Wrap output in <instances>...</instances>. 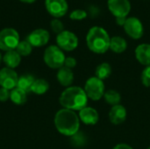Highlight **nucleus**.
Returning a JSON list of instances; mask_svg holds the SVG:
<instances>
[{
	"instance_id": "obj_8",
	"label": "nucleus",
	"mask_w": 150,
	"mask_h": 149,
	"mask_svg": "<svg viewBox=\"0 0 150 149\" xmlns=\"http://www.w3.org/2000/svg\"><path fill=\"white\" fill-rule=\"evenodd\" d=\"M107 7L115 18H127L131 3L129 0H107Z\"/></svg>"
},
{
	"instance_id": "obj_35",
	"label": "nucleus",
	"mask_w": 150,
	"mask_h": 149,
	"mask_svg": "<svg viewBox=\"0 0 150 149\" xmlns=\"http://www.w3.org/2000/svg\"><path fill=\"white\" fill-rule=\"evenodd\" d=\"M148 149H150V147H149V148H148Z\"/></svg>"
},
{
	"instance_id": "obj_20",
	"label": "nucleus",
	"mask_w": 150,
	"mask_h": 149,
	"mask_svg": "<svg viewBox=\"0 0 150 149\" xmlns=\"http://www.w3.org/2000/svg\"><path fill=\"white\" fill-rule=\"evenodd\" d=\"M49 89V83L42 78L36 79L31 88V91L37 95H43L45 94Z\"/></svg>"
},
{
	"instance_id": "obj_21",
	"label": "nucleus",
	"mask_w": 150,
	"mask_h": 149,
	"mask_svg": "<svg viewBox=\"0 0 150 149\" xmlns=\"http://www.w3.org/2000/svg\"><path fill=\"white\" fill-rule=\"evenodd\" d=\"M112 74V67L109 63L107 62H103L100 63L97 68H96V77L99 78L100 80L104 81L105 79H107Z\"/></svg>"
},
{
	"instance_id": "obj_2",
	"label": "nucleus",
	"mask_w": 150,
	"mask_h": 149,
	"mask_svg": "<svg viewBox=\"0 0 150 149\" xmlns=\"http://www.w3.org/2000/svg\"><path fill=\"white\" fill-rule=\"evenodd\" d=\"M59 102L64 109L80 112L87 106L88 97L83 89L77 86H70L61 94Z\"/></svg>"
},
{
	"instance_id": "obj_15",
	"label": "nucleus",
	"mask_w": 150,
	"mask_h": 149,
	"mask_svg": "<svg viewBox=\"0 0 150 149\" xmlns=\"http://www.w3.org/2000/svg\"><path fill=\"white\" fill-rule=\"evenodd\" d=\"M135 57L141 64L146 67L150 66V44L139 45L135 48Z\"/></svg>"
},
{
	"instance_id": "obj_5",
	"label": "nucleus",
	"mask_w": 150,
	"mask_h": 149,
	"mask_svg": "<svg viewBox=\"0 0 150 149\" xmlns=\"http://www.w3.org/2000/svg\"><path fill=\"white\" fill-rule=\"evenodd\" d=\"M83 90L88 98L93 101H98L99 99H101L105 92L104 82L96 76L90 77L86 81Z\"/></svg>"
},
{
	"instance_id": "obj_30",
	"label": "nucleus",
	"mask_w": 150,
	"mask_h": 149,
	"mask_svg": "<svg viewBox=\"0 0 150 149\" xmlns=\"http://www.w3.org/2000/svg\"><path fill=\"white\" fill-rule=\"evenodd\" d=\"M11 96V91L9 90H6L4 88L0 89V101L1 102H6Z\"/></svg>"
},
{
	"instance_id": "obj_11",
	"label": "nucleus",
	"mask_w": 150,
	"mask_h": 149,
	"mask_svg": "<svg viewBox=\"0 0 150 149\" xmlns=\"http://www.w3.org/2000/svg\"><path fill=\"white\" fill-rule=\"evenodd\" d=\"M18 76L17 73L9 68H4L0 70V85L6 90H13L17 87Z\"/></svg>"
},
{
	"instance_id": "obj_31",
	"label": "nucleus",
	"mask_w": 150,
	"mask_h": 149,
	"mask_svg": "<svg viewBox=\"0 0 150 149\" xmlns=\"http://www.w3.org/2000/svg\"><path fill=\"white\" fill-rule=\"evenodd\" d=\"M112 149H133L131 146L127 145V144H124V143H121V144H118L116 145Z\"/></svg>"
},
{
	"instance_id": "obj_27",
	"label": "nucleus",
	"mask_w": 150,
	"mask_h": 149,
	"mask_svg": "<svg viewBox=\"0 0 150 149\" xmlns=\"http://www.w3.org/2000/svg\"><path fill=\"white\" fill-rule=\"evenodd\" d=\"M51 29L54 32L59 34L60 32L64 31V25L59 18H54L50 22Z\"/></svg>"
},
{
	"instance_id": "obj_17",
	"label": "nucleus",
	"mask_w": 150,
	"mask_h": 149,
	"mask_svg": "<svg viewBox=\"0 0 150 149\" xmlns=\"http://www.w3.org/2000/svg\"><path fill=\"white\" fill-rule=\"evenodd\" d=\"M3 61L9 68H17L21 61V56L18 54L16 50L7 51L4 55L3 56Z\"/></svg>"
},
{
	"instance_id": "obj_28",
	"label": "nucleus",
	"mask_w": 150,
	"mask_h": 149,
	"mask_svg": "<svg viewBox=\"0 0 150 149\" xmlns=\"http://www.w3.org/2000/svg\"><path fill=\"white\" fill-rule=\"evenodd\" d=\"M141 80L142 83L144 86L150 87V66L146 67L141 76Z\"/></svg>"
},
{
	"instance_id": "obj_16",
	"label": "nucleus",
	"mask_w": 150,
	"mask_h": 149,
	"mask_svg": "<svg viewBox=\"0 0 150 149\" xmlns=\"http://www.w3.org/2000/svg\"><path fill=\"white\" fill-rule=\"evenodd\" d=\"M57 80L60 83L61 85L64 87H70V85L74 82V74L73 71L70 68H68L66 67H62L59 68L57 75H56Z\"/></svg>"
},
{
	"instance_id": "obj_3",
	"label": "nucleus",
	"mask_w": 150,
	"mask_h": 149,
	"mask_svg": "<svg viewBox=\"0 0 150 149\" xmlns=\"http://www.w3.org/2000/svg\"><path fill=\"white\" fill-rule=\"evenodd\" d=\"M111 37L105 29L101 26L91 27L86 35L88 48L95 54H105L110 49Z\"/></svg>"
},
{
	"instance_id": "obj_12",
	"label": "nucleus",
	"mask_w": 150,
	"mask_h": 149,
	"mask_svg": "<svg viewBox=\"0 0 150 149\" xmlns=\"http://www.w3.org/2000/svg\"><path fill=\"white\" fill-rule=\"evenodd\" d=\"M49 39H50L49 32L46 29L38 28V29L33 30V32H31L28 34L26 40L33 47H43V46L47 45Z\"/></svg>"
},
{
	"instance_id": "obj_14",
	"label": "nucleus",
	"mask_w": 150,
	"mask_h": 149,
	"mask_svg": "<svg viewBox=\"0 0 150 149\" xmlns=\"http://www.w3.org/2000/svg\"><path fill=\"white\" fill-rule=\"evenodd\" d=\"M127 119V110L121 105H114L109 112V119L113 125H120Z\"/></svg>"
},
{
	"instance_id": "obj_29",
	"label": "nucleus",
	"mask_w": 150,
	"mask_h": 149,
	"mask_svg": "<svg viewBox=\"0 0 150 149\" xmlns=\"http://www.w3.org/2000/svg\"><path fill=\"white\" fill-rule=\"evenodd\" d=\"M64 67L68 68H73L76 66V60L74 58V57H66L65 58V61H64Z\"/></svg>"
},
{
	"instance_id": "obj_19",
	"label": "nucleus",
	"mask_w": 150,
	"mask_h": 149,
	"mask_svg": "<svg viewBox=\"0 0 150 149\" xmlns=\"http://www.w3.org/2000/svg\"><path fill=\"white\" fill-rule=\"evenodd\" d=\"M10 99L11 100L12 103L18 105H22L26 102V92L18 87L14 88L13 90H11V96Z\"/></svg>"
},
{
	"instance_id": "obj_4",
	"label": "nucleus",
	"mask_w": 150,
	"mask_h": 149,
	"mask_svg": "<svg viewBox=\"0 0 150 149\" xmlns=\"http://www.w3.org/2000/svg\"><path fill=\"white\" fill-rule=\"evenodd\" d=\"M65 54L62 50L54 45H51L46 48L43 55V59L47 66L51 68H61L64 65Z\"/></svg>"
},
{
	"instance_id": "obj_32",
	"label": "nucleus",
	"mask_w": 150,
	"mask_h": 149,
	"mask_svg": "<svg viewBox=\"0 0 150 149\" xmlns=\"http://www.w3.org/2000/svg\"><path fill=\"white\" fill-rule=\"evenodd\" d=\"M127 18H116V23L120 26H124Z\"/></svg>"
},
{
	"instance_id": "obj_7",
	"label": "nucleus",
	"mask_w": 150,
	"mask_h": 149,
	"mask_svg": "<svg viewBox=\"0 0 150 149\" xmlns=\"http://www.w3.org/2000/svg\"><path fill=\"white\" fill-rule=\"evenodd\" d=\"M57 46L64 51H73L78 46V38L77 36L68 30H64L56 36Z\"/></svg>"
},
{
	"instance_id": "obj_18",
	"label": "nucleus",
	"mask_w": 150,
	"mask_h": 149,
	"mask_svg": "<svg viewBox=\"0 0 150 149\" xmlns=\"http://www.w3.org/2000/svg\"><path fill=\"white\" fill-rule=\"evenodd\" d=\"M127 48V40L120 36H114L110 40V49L116 54H121Z\"/></svg>"
},
{
	"instance_id": "obj_9",
	"label": "nucleus",
	"mask_w": 150,
	"mask_h": 149,
	"mask_svg": "<svg viewBox=\"0 0 150 149\" xmlns=\"http://www.w3.org/2000/svg\"><path fill=\"white\" fill-rule=\"evenodd\" d=\"M123 27L126 33L134 40H139L144 34L143 25L142 21L136 17L127 18Z\"/></svg>"
},
{
	"instance_id": "obj_24",
	"label": "nucleus",
	"mask_w": 150,
	"mask_h": 149,
	"mask_svg": "<svg viewBox=\"0 0 150 149\" xmlns=\"http://www.w3.org/2000/svg\"><path fill=\"white\" fill-rule=\"evenodd\" d=\"M20 56H27L32 53L33 46L26 40H20L15 49Z\"/></svg>"
},
{
	"instance_id": "obj_22",
	"label": "nucleus",
	"mask_w": 150,
	"mask_h": 149,
	"mask_svg": "<svg viewBox=\"0 0 150 149\" xmlns=\"http://www.w3.org/2000/svg\"><path fill=\"white\" fill-rule=\"evenodd\" d=\"M34 77L31 75H23L18 77L17 87L25 90V92L31 90V88L34 83Z\"/></svg>"
},
{
	"instance_id": "obj_34",
	"label": "nucleus",
	"mask_w": 150,
	"mask_h": 149,
	"mask_svg": "<svg viewBox=\"0 0 150 149\" xmlns=\"http://www.w3.org/2000/svg\"><path fill=\"white\" fill-rule=\"evenodd\" d=\"M3 60V57H2V54H1V53H0V63H1V61Z\"/></svg>"
},
{
	"instance_id": "obj_13",
	"label": "nucleus",
	"mask_w": 150,
	"mask_h": 149,
	"mask_svg": "<svg viewBox=\"0 0 150 149\" xmlns=\"http://www.w3.org/2000/svg\"><path fill=\"white\" fill-rule=\"evenodd\" d=\"M79 119L85 125H96L98 122L99 115L97 110L91 107H84L79 112Z\"/></svg>"
},
{
	"instance_id": "obj_10",
	"label": "nucleus",
	"mask_w": 150,
	"mask_h": 149,
	"mask_svg": "<svg viewBox=\"0 0 150 149\" xmlns=\"http://www.w3.org/2000/svg\"><path fill=\"white\" fill-rule=\"evenodd\" d=\"M45 7L47 11L54 18L63 17L69 10L66 0H45Z\"/></svg>"
},
{
	"instance_id": "obj_26",
	"label": "nucleus",
	"mask_w": 150,
	"mask_h": 149,
	"mask_svg": "<svg viewBox=\"0 0 150 149\" xmlns=\"http://www.w3.org/2000/svg\"><path fill=\"white\" fill-rule=\"evenodd\" d=\"M87 17V11L83 9H76L69 14V18L72 20H83Z\"/></svg>"
},
{
	"instance_id": "obj_23",
	"label": "nucleus",
	"mask_w": 150,
	"mask_h": 149,
	"mask_svg": "<svg viewBox=\"0 0 150 149\" xmlns=\"http://www.w3.org/2000/svg\"><path fill=\"white\" fill-rule=\"evenodd\" d=\"M104 98L107 104L114 106V105H120V100H121V96L118 91H116L114 90H109L105 92Z\"/></svg>"
},
{
	"instance_id": "obj_33",
	"label": "nucleus",
	"mask_w": 150,
	"mask_h": 149,
	"mask_svg": "<svg viewBox=\"0 0 150 149\" xmlns=\"http://www.w3.org/2000/svg\"><path fill=\"white\" fill-rule=\"evenodd\" d=\"M21 2H24V3H27V4H32L33 2H35L36 0H20Z\"/></svg>"
},
{
	"instance_id": "obj_25",
	"label": "nucleus",
	"mask_w": 150,
	"mask_h": 149,
	"mask_svg": "<svg viewBox=\"0 0 150 149\" xmlns=\"http://www.w3.org/2000/svg\"><path fill=\"white\" fill-rule=\"evenodd\" d=\"M87 143V137L83 132L78 131L71 136V144L76 148H82Z\"/></svg>"
},
{
	"instance_id": "obj_1",
	"label": "nucleus",
	"mask_w": 150,
	"mask_h": 149,
	"mask_svg": "<svg viewBox=\"0 0 150 149\" xmlns=\"http://www.w3.org/2000/svg\"><path fill=\"white\" fill-rule=\"evenodd\" d=\"M54 126L60 133L71 137L79 131L80 119L74 111L63 108L56 112Z\"/></svg>"
},
{
	"instance_id": "obj_6",
	"label": "nucleus",
	"mask_w": 150,
	"mask_h": 149,
	"mask_svg": "<svg viewBox=\"0 0 150 149\" xmlns=\"http://www.w3.org/2000/svg\"><path fill=\"white\" fill-rule=\"evenodd\" d=\"M19 34L13 28H4L0 31V49L3 51L15 50L19 43Z\"/></svg>"
}]
</instances>
